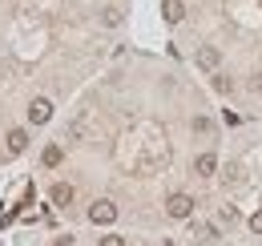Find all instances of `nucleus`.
Returning a JSON list of instances; mask_svg holds the SVG:
<instances>
[{
	"label": "nucleus",
	"mask_w": 262,
	"mask_h": 246,
	"mask_svg": "<svg viewBox=\"0 0 262 246\" xmlns=\"http://www.w3.org/2000/svg\"><path fill=\"white\" fill-rule=\"evenodd\" d=\"M250 230H254V234H262V210H254V214H250Z\"/></svg>",
	"instance_id": "11"
},
{
	"label": "nucleus",
	"mask_w": 262,
	"mask_h": 246,
	"mask_svg": "<svg viewBox=\"0 0 262 246\" xmlns=\"http://www.w3.org/2000/svg\"><path fill=\"white\" fill-rule=\"evenodd\" d=\"M61 146H49V150H45V157H40V161H45V166H49V170H53V166H61Z\"/></svg>",
	"instance_id": "9"
},
{
	"label": "nucleus",
	"mask_w": 262,
	"mask_h": 246,
	"mask_svg": "<svg viewBox=\"0 0 262 246\" xmlns=\"http://www.w3.org/2000/svg\"><path fill=\"white\" fill-rule=\"evenodd\" d=\"M194 174L198 178H214V174H218V157L214 154H198L194 157Z\"/></svg>",
	"instance_id": "4"
},
{
	"label": "nucleus",
	"mask_w": 262,
	"mask_h": 246,
	"mask_svg": "<svg viewBox=\"0 0 262 246\" xmlns=\"http://www.w3.org/2000/svg\"><path fill=\"white\" fill-rule=\"evenodd\" d=\"M162 16H165V25H178V20L186 16V4H182V0H165V4H162Z\"/></svg>",
	"instance_id": "6"
},
{
	"label": "nucleus",
	"mask_w": 262,
	"mask_h": 246,
	"mask_svg": "<svg viewBox=\"0 0 262 246\" xmlns=\"http://www.w3.org/2000/svg\"><path fill=\"white\" fill-rule=\"evenodd\" d=\"M165 214H169V218H190V214H194V198H190V194H169Z\"/></svg>",
	"instance_id": "2"
},
{
	"label": "nucleus",
	"mask_w": 262,
	"mask_h": 246,
	"mask_svg": "<svg viewBox=\"0 0 262 246\" xmlns=\"http://www.w3.org/2000/svg\"><path fill=\"white\" fill-rule=\"evenodd\" d=\"M218 61H222L218 49H198V65H202V69H218Z\"/></svg>",
	"instance_id": "8"
},
{
	"label": "nucleus",
	"mask_w": 262,
	"mask_h": 246,
	"mask_svg": "<svg viewBox=\"0 0 262 246\" xmlns=\"http://www.w3.org/2000/svg\"><path fill=\"white\" fill-rule=\"evenodd\" d=\"M89 222H93V226H109V222H117V202L97 198V202L89 206Z\"/></svg>",
	"instance_id": "1"
},
{
	"label": "nucleus",
	"mask_w": 262,
	"mask_h": 246,
	"mask_svg": "<svg viewBox=\"0 0 262 246\" xmlns=\"http://www.w3.org/2000/svg\"><path fill=\"white\" fill-rule=\"evenodd\" d=\"M49 198H53V206H61V210H65V206H73V186H69V182H57L53 190H49Z\"/></svg>",
	"instance_id": "5"
},
{
	"label": "nucleus",
	"mask_w": 262,
	"mask_h": 246,
	"mask_svg": "<svg viewBox=\"0 0 262 246\" xmlns=\"http://www.w3.org/2000/svg\"><path fill=\"white\" fill-rule=\"evenodd\" d=\"M97 246H125V238H117V234H105Z\"/></svg>",
	"instance_id": "10"
},
{
	"label": "nucleus",
	"mask_w": 262,
	"mask_h": 246,
	"mask_svg": "<svg viewBox=\"0 0 262 246\" xmlns=\"http://www.w3.org/2000/svg\"><path fill=\"white\" fill-rule=\"evenodd\" d=\"M8 150H12V154H25V150H29V133H25V129H8Z\"/></svg>",
	"instance_id": "7"
},
{
	"label": "nucleus",
	"mask_w": 262,
	"mask_h": 246,
	"mask_svg": "<svg viewBox=\"0 0 262 246\" xmlns=\"http://www.w3.org/2000/svg\"><path fill=\"white\" fill-rule=\"evenodd\" d=\"M49 117H53V101H49V97H33V101H29V121L45 125Z\"/></svg>",
	"instance_id": "3"
}]
</instances>
